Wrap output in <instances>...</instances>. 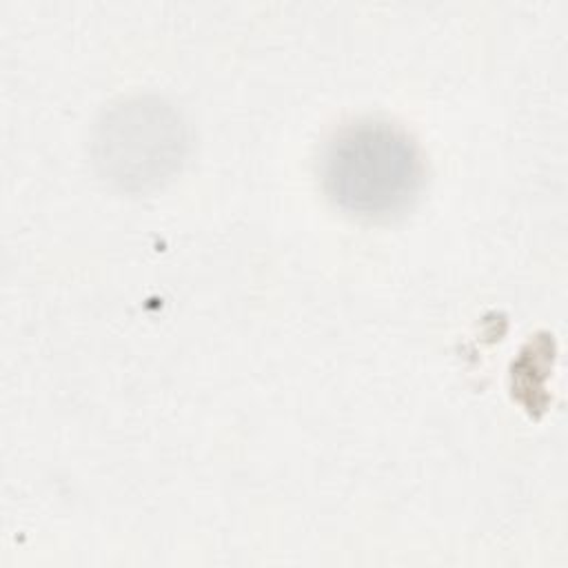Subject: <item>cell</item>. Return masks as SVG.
I'll list each match as a JSON object with an SVG mask.
<instances>
[{"instance_id": "6da1fadb", "label": "cell", "mask_w": 568, "mask_h": 568, "mask_svg": "<svg viewBox=\"0 0 568 568\" xmlns=\"http://www.w3.org/2000/svg\"><path fill=\"white\" fill-rule=\"evenodd\" d=\"M326 195L344 211L382 217L404 211L424 180L413 138L386 120H357L335 131L320 155Z\"/></svg>"}, {"instance_id": "7a4b0ae2", "label": "cell", "mask_w": 568, "mask_h": 568, "mask_svg": "<svg viewBox=\"0 0 568 568\" xmlns=\"http://www.w3.org/2000/svg\"><path fill=\"white\" fill-rule=\"evenodd\" d=\"M186 144L180 113L160 98L138 95L102 115L93 135V160L115 186L144 191L180 169Z\"/></svg>"}]
</instances>
